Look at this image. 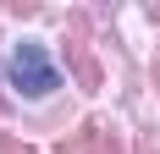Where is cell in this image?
Here are the masks:
<instances>
[{
	"label": "cell",
	"instance_id": "obj_1",
	"mask_svg": "<svg viewBox=\"0 0 160 154\" xmlns=\"http://www.w3.org/2000/svg\"><path fill=\"white\" fill-rule=\"evenodd\" d=\"M55 83H61V77H55V66H50V55H44L39 44H17V50H11V88H17V94L44 99Z\"/></svg>",
	"mask_w": 160,
	"mask_h": 154
}]
</instances>
